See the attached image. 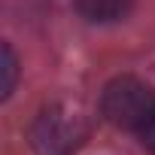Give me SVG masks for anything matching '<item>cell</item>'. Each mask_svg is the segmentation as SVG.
I'll return each mask as SVG.
<instances>
[{
	"label": "cell",
	"mask_w": 155,
	"mask_h": 155,
	"mask_svg": "<svg viewBox=\"0 0 155 155\" xmlns=\"http://www.w3.org/2000/svg\"><path fill=\"white\" fill-rule=\"evenodd\" d=\"M134 0H76L79 9L88 21H119L128 15Z\"/></svg>",
	"instance_id": "3957f363"
},
{
	"label": "cell",
	"mask_w": 155,
	"mask_h": 155,
	"mask_svg": "<svg viewBox=\"0 0 155 155\" xmlns=\"http://www.w3.org/2000/svg\"><path fill=\"white\" fill-rule=\"evenodd\" d=\"M137 137H140L143 149L155 155V113H152V116H149V122H146V125H143V128L137 131Z\"/></svg>",
	"instance_id": "5b68a950"
},
{
	"label": "cell",
	"mask_w": 155,
	"mask_h": 155,
	"mask_svg": "<svg viewBox=\"0 0 155 155\" xmlns=\"http://www.w3.org/2000/svg\"><path fill=\"white\" fill-rule=\"evenodd\" d=\"M88 128L85 119L70 107H49L31 125V146L37 155H73L82 146Z\"/></svg>",
	"instance_id": "7a4b0ae2"
},
{
	"label": "cell",
	"mask_w": 155,
	"mask_h": 155,
	"mask_svg": "<svg viewBox=\"0 0 155 155\" xmlns=\"http://www.w3.org/2000/svg\"><path fill=\"white\" fill-rule=\"evenodd\" d=\"M15 79H18V58L12 52L9 43H3V85H0V94L9 97L12 88H15Z\"/></svg>",
	"instance_id": "277c9868"
},
{
	"label": "cell",
	"mask_w": 155,
	"mask_h": 155,
	"mask_svg": "<svg viewBox=\"0 0 155 155\" xmlns=\"http://www.w3.org/2000/svg\"><path fill=\"white\" fill-rule=\"evenodd\" d=\"M101 113L122 131H140L155 113V91L134 76H116L101 94Z\"/></svg>",
	"instance_id": "6da1fadb"
}]
</instances>
